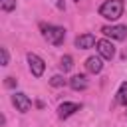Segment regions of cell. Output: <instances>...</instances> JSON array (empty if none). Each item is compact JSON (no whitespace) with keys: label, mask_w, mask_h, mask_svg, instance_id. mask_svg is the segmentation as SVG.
Instances as JSON below:
<instances>
[{"label":"cell","mask_w":127,"mask_h":127,"mask_svg":"<svg viewBox=\"0 0 127 127\" xmlns=\"http://www.w3.org/2000/svg\"><path fill=\"white\" fill-rule=\"evenodd\" d=\"M60 67H62V71L65 73V71H69L71 67H73V60H71V56H64L62 60H60Z\"/></svg>","instance_id":"obj_12"},{"label":"cell","mask_w":127,"mask_h":127,"mask_svg":"<svg viewBox=\"0 0 127 127\" xmlns=\"http://www.w3.org/2000/svg\"><path fill=\"white\" fill-rule=\"evenodd\" d=\"M85 69H87L89 73H99V71L103 69V62H101V58H99V56H91V58H87V60H85Z\"/></svg>","instance_id":"obj_9"},{"label":"cell","mask_w":127,"mask_h":127,"mask_svg":"<svg viewBox=\"0 0 127 127\" xmlns=\"http://www.w3.org/2000/svg\"><path fill=\"white\" fill-rule=\"evenodd\" d=\"M97 52H99V58L103 60H113L115 56V46L109 42V40H97Z\"/></svg>","instance_id":"obj_5"},{"label":"cell","mask_w":127,"mask_h":127,"mask_svg":"<svg viewBox=\"0 0 127 127\" xmlns=\"http://www.w3.org/2000/svg\"><path fill=\"white\" fill-rule=\"evenodd\" d=\"M99 16H103L105 20H117L123 16V0H105L99 6Z\"/></svg>","instance_id":"obj_1"},{"label":"cell","mask_w":127,"mask_h":127,"mask_svg":"<svg viewBox=\"0 0 127 127\" xmlns=\"http://www.w3.org/2000/svg\"><path fill=\"white\" fill-rule=\"evenodd\" d=\"M0 6L4 12H12L16 8V0H0Z\"/></svg>","instance_id":"obj_14"},{"label":"cell","mask_w":127,"mask_h":127,"mask_svg":"<svg viewBox=\"0 0 127 127\" xmlns=\"http://www.w3.org/2000/svg\"><path fill=\"white\" fill-rule=\"evenodd\" d=\"M101 32L111 40H125L127 38V26H103Z\"/></svg>","instance_id":"obj_4"},{"label":"cell","mask_w":127,"mask_h":127,"mask_svg":"<svg viewBox=\"0 0 127 127\" xmlns=\"http://www.w3.org/2000/svg\"><path fill=\"white\" fill-rule=\"evenodd\" d=\"M4 85H6V87H16V85H18V79H14V77H6V79H4Z\"/></svg>","instance_id":"obj_16"},{"label":"cell","mask_w":127,"mask_h":127,"mask_svg":"<svg viewBox=\"0 0 127 127\" xmlns=\"http://www.w3.org/2000/svg\"><path fill=\"white\" fill-rule=\"evenodd\" d=\"M97 42H95V36L93 34H79L77 38H75V48H79V50H89V48H93Z\"/></svg>","instance_id":"obj_8"},{"label":"cell","mask_w":127,"mask_h":127,"mask_svg":"<svg viewBox=\"0 0 127 127\" xmlns=\"http://www.w3.org/2000/svg\"><path fill=\"white\" fill-rule=\"evenodd\" d=\"M77 2H79V0H77Z\"/></svg>","instance_id":"obj_17"},{"label":"cell","mask_w":127,"mask_h":127,"mask_svg":"<svg viewBox=\"0 0 127 127\" xmlns=\"http://www.w3.org/2000/svg\"><path fill=\"white\" fill-rule=\"evenodd\" d=\"M0 58H2V65H8V50L6 48H0Z\"/></svg>","instance_id":"obj_15"},{"label":"cell","mask_w":127,"mask_h":127,"mask_svg":"<svg viewBox=\"0 0 127 127\" xmlns=\"http://www.w3.org/2000/svg\"><path fill=\"white\" fill-rule=\"evenodd\" d=\"M28 65H30V71H32L34 77H42V73H44V69H46V64H44V60H42L40 56L28 54Z\"/></svg>","instance_id":"obj_3"},{"label":"cell","mask_w":127,"mask_h":127,"mask_svg":"<svg viewBox=\"0 0 127 127\" xmlns=\"http://www.w3.org/2000/svg\"><path fill=\"white\" fill-rule=\"evenodd\" d=\"M12 103H14V107L20 111V113H26V111H30V107H32V101H30V97L26 95V93H14L12 95Z\"/></svg>","instance_id":"obj_6"},{"label":"cell","mask_w":127,"mask_h":127,"mask_svg":"<svg viewBox=\"0 0 127 127\" xmlns=\"http://www.w3.org/2000/svg\"><path fill=\"white\" fill-rule=\"evenodd\" d=\"M81 109V105L79 103H71V101H64L60 107H58V115L62 117V119H67L69 115H73L75 111H79Z\"/></svg>","instance_id":"obj_7"},{"label":"cell","mask_w":127,"mask_h":127,"mask_svg":"<svg viewBox=\"0 0 127 127\" xmlns=\"http://www.w3.org/2000/svg\"><path fill=\"white\" fill-rule=\"evenodd\" d=\"M42 36L52 44V46H62L64 40H65V30L62 26H52V24H42Z\"/></svg>","instance_id":"obj_2"},{"label":"cell","mask_w":127,"mask_h":127,"mask_svg":"<svg viewBox=\"0 0 127 127\" xmlns=\"http://www.w3.org/2000/svg\"><path fill=\"white\" fill-rule=\"evenodd\" d=\"M69 87L71 89H75V91H79V89H85L87 87V77L83 75V73H77V75H73V77H69Z\"/></svg>","instance_id":"obj_10"},{"label":"cell","mask_w":127,"mask_h":127,"mask_svg":"<svg viewBox=\"0 0 127 127\" xmlns=\"http://www.w3.org/2000/svg\"><path fill=\"white\" fill-rule=\"evenodd\" d=\"M117 103L119 105H127V81H123L119 85V91H117Z\"/></svg>","instance_id":"obj_11"},{"label":"cell","mask_w":127,"mask_h":127,"mask_svg":"<svg viewBox=\"0 0 127 127\" xmlns=\"http://www.w3.org/2000/svg\"><path fill=\"white\" fill-rule=\"evenodd\" d=\"M65 81H69V79H65L64 75H54V77L50 79V85H54V87H62V85H65Z\"/></svg>","instance_id":"obj_13"}]
</instances>
